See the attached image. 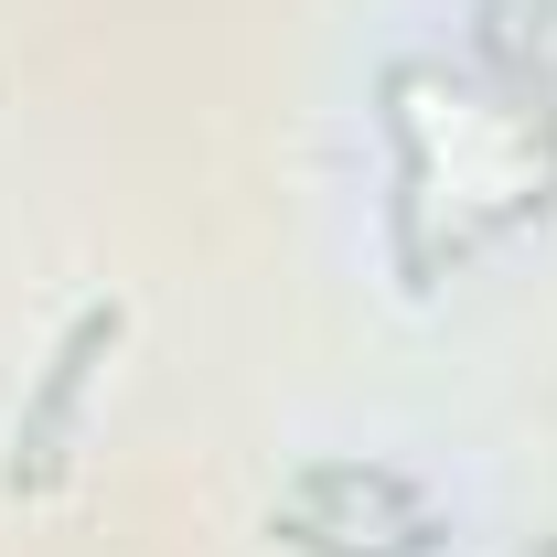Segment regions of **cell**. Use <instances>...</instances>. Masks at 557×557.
I'll return each mask as SVG.
<instances>
[{"instance_id": "cell-1", "label": "cell", "mask_w": 557, "mask_h": 557, "mask_svg": "<svg viewBox=\"0 0 557 557\" xmlns=\"http://www.w3.org/2000/svg\"><path fill=\"white\" fill-rule=\"evenodd\" d=\"M108 344H119V300L75 311V333L54 344L44 386H33V408H22V461H11V483H44V472H54V429H65V408L86 397V375H97V354H108Z\"/></svg>"}]
</instances>
